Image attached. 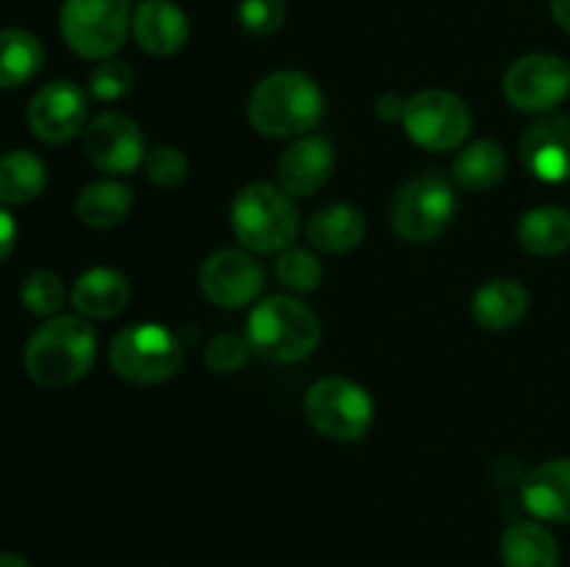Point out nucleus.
<instances>
[{
    "label": "nucleus",
    "mask_w": 570,
    "mask_h": 567,
    "mask_svg": "<svg viewBox=\"0 0 570 567\" xmlns=\"http://www.w3.org/2000/svg\"><path fill=\"white\" fill-rule=\"evenodd\" d=\"M98 354L95 328L83 317L56 315L45 320L26 342L22 365L39 387L59 389L81 381Z\"/></svg>",
    "instance_id": "nucleus-1"
},
{
    "label": "nucleus",
    "mask_w": 570,
    "mask_h": 567,
    "mask_svg": "<svg viewBox=\"0 0 570 567\" xmlns=\"http://www.w3.org/2000/svg\"><path fill=\"white\" fill-rule=\"evenodd\" d=\"M323 92L306 72L276 70L248 98V120L265 137H304L321 122Z\"/></svg>",
    "instance_id": "nucleus-2"
},
{
    "label": "nucleus",
    "mask_w": 570,
    "mask_h": 567,
    "mask_svg": "<svg viewBox=\"0 0 570 567\" xmlns=\"http://www.w3.org/2000/svg\"><path fill=\"white\" fill-rule=\"evenodd\" d=\"M245 337L259 359L271 365H293L315 354L321 342V320L298 298L271 295L254 306Z\"/></svg>",
    "instance_id": "nucleus-3"
},
{
    "label": "nucleus",
    "mask_w": 570,
    "mask_h": 567,
    "mask_svg": "<svg viewBox=\"0 0 570 567\" xmlns=\"http://www.w3.org/2000/svg\"><path fill=\"white\" fill-rule=\"evenodd\" d=\"M232 228L250 253L287 250L298 233V211L282 187L256 181L237 192L232 203Z\"/></svg>",
    "instance_id": "nucleus-4"
},
{
    "label": "nucleus",
    "mask_w": 570,
    "mask_h": 567,
    "mask_svg": "<svg viewBox=\"0 0 570 567\" xmlns=\"http://www.w3.org/2000/svg\"><path fill=\"white\" fill-rule=\"evenodd\" d=\"M181 361V339L161 322H134L117 331L109 345L111 370L137 387L170 381Z\"/></svg>",
    "instance_id": "nucleus-5"
},
{
    "label": "nucleus",
    "mask_w": 570,
    "mask_h": 567,
    "mask_svg": "<svg viewBox=\"0 0 570 567\" xmlns=\"http://www.w3.org/2000/svg\"><path fill=\"white\" fill-rule=\"evenodd\" d=\"M131 0H65L59 28L81 59H111L131 31Z\"/></svg>",
    "instance_id": "nucleus-6"
},
{
    "label": "nucleus",
    "mask_w": 570,
    "mask_h": 567,
    "mask_svg": "<svg viewBox=\"0 0 570 567\" xmlns=\"http://www.w3.org/2000/svg\"><path fill=\"white\" fill-rule=\"evenodd\" d=\"M304 415L321 437L356 442L373 426L376 406L365 387L343 376L321 378L306 389Z\"/></svg>",
    "instance_id": "nucleus-7"
},
{
    "label": "nucleus",
    "mask_w": 570,
    "mask_h": 567,
    "mask_svg": "<svg viewBox=\"0 0 570 567\" xmlns=\"http://www.w3.org/2000/svg\"><path fill=\"white\" fill-rule=\"evenodd\" d=\"M456 215L454 187L440 172H423L395 192L390 222L406 242H434Z\"/></svg>",
    "instance_id": "nucleus-8"
},
{
    "label": "nucleus",
    "mask_w": 570,
    "mask_h": 567,
    "mask_svg": "<svg viewBox=\"0 0 570 567\" xmlns=\"http://www.w3.org/2000/svg\"><path fill=\"white\" fill-rule=\"evenodd\" d=\"M401 120L412 142L432 153L462 148L471 133V109L449 89H423L412 94Z\"/></svg>",
    "instance_id": "nucleus-9"
},
{
    "label": "nucleus",
    "mask_w": 570,
    "mask_h": 567,
    "mask_svg": "<svg viewBox=\"0 0 570 567\" xmlns=\"http://www.w3.org/2000/svg\"><path fill=\"white\" fill-rule=\"evenodd\" d=\"M570 94V67L560 56L527 53L504 72V98L527 115H546Z\"/></svg>",
    "instance_id": "nucleus-10"
},
{
    "label": "nucleus",
    "mask_w": 570,
    "mask_h": 567,
    "mask_svg": "<svg viewBox=\"0 0 570 567\" xmlns=\"http://www.w3.org/2000/svg\"><path fill=\"white\" fill-rule=\"evenodd\" d=\"M83 156L111 176H128L145 165V137L131 117L120 111H104L83 128Z\"/></svg>",
    "instance_id": "nucleus-11"
},
{
    "label": "nucleus",
    "mask_w": 570,
    "mask_h": 567,
    "mask_svg": "<svg viewBox=\"0 0 570 567\" xmlns=\"http://www.w3.org/2000/svg\"><path fill=\"white\" fill-rule=\"evenodd\" d=\"M200 289L206 298L223 309H243L254 304L265 289V270L259 261L245 250L223 248L215 250L200 265L198 272Z\"/></svg>",
    "instance_id": "nucleus-12"
},
{
    "label": "nucleus",
    "mask_w": 570,
    "mask_h": 567,
    "mask_svg": "<svg viewBox=\"0 0 570 567\" xmlns=\"http://www.w3.org/2000/svg\"><path fill=\"white\" fill-rule=\"evenodd\" d=\"M87 92L72 81H50L28 103V128L48 145H65L87 128Z\"/></svg>",
    "instance_id": "nucleus-13"
},
{
    "label": "nucleus",
    "mask_w": 570,
    "mask_h": 567,
    "mask_svg": "<svg viewBox=\"0 0 570 567\" xmlns=\"http://www.w3.org/2000/svg\"><path fill=\"white\" fill-rule=\"evenodd\" d=\"M521 161L546 183L570 181V115H549L521 137Z\"/></svg>",
    "instance_id": "nucleus-14"
},
{
    "label": "nucleus",
    "mask_w": 570,
    "mask_h": 567,
    "mask_svg": "<svg viewBox=\"0 0 570 567\" xmlns=\"http://www.w3.org/2000/svg\"><path fill=\"white\" fill-rule=\"evenodd\" d=\"M334 172V145L317 133H304L298 142L289 145L276 167L278 187L289 198H309L326 187Z\"/></svg>",
    "instance_id": "nucleus-15"
},
{
    "label": "nucleus",
    "mask_w": 570,
    "mask_h": 567,
    "mask_svg": "<svg viewBox=\"0 0 570 567\" xmlns=\"http://www.w3.org/2000/svg\"><path fill=\"white\" fill-rule=\"evenodd\" d=\"M521 500L534 517L549 523H570V459H546L521 481Z\"/></svg>",
    "instance_id": "nucleus-16"
},
{
    "label": "nucleus",
    "mask_w": 570,
    "mask_h": 567,
    "mask_svg": "<svg viewBox=\"0 0 570 567\" xmlns=\"http://www.w3.org/2000/svg\"><path fill=\"white\" fill-rule=\"evenodd\" d=\"M131 31L139 48L150 56H173L187 44L189 20L170 0H142L134 9Z\"/></svg>",
    "instance_id": "nucleus-17"
},
{
    "label": "nucleus",
    "mask_w": 570,
    "mask_h": 567,
    "mask_svg": "<svg viewBox=\"0 0 570 567\" xmlns=\"http://www.w3.org/2000/svg\"><path fill=\"white\" fill-rule=\"evenodd\" d=\"M131 300V284L122 272L111 270V267H92V270L81 272L72 284L70 304L76 311L89 320H109L117 317Z\"/></svg>",
    "instance_id": "nucleus-18"
},
{
    "label": "nucleus",
    "mask_w": 570,
    "mask_h": 567,
    "mask_svg": "<svg viewBox=\"0 0 570 567\" xmlns=\"http://www.w3.org/2000/svg\"><path fill=\"white\" fill-rule=\"evenodd\" d=\"M471 311L488 331H510L529 311V292L515 278H493L476 289Z\"/></svg>",
    "instance_id": "nucleus-19"
},
{
    "label": "nucleus",
    "mask_w": 570,
    "mask_h": 567,
    "mask_svg": "<svg viewBox=\"0 0 570 567\" xmlns=\"http://www.w3.org/2000/svg\"><path fill=\"white\" fill-rule=\"evenodd\" d=\"M365 231V217H362L360 209L348 203L323 206L306 222L309 245L317 250H326V253H348V250L360 248Z\"/></svg>",
    "instance_id": "nucleus-20"
},
{
    "label": "nucleus",
    "mask_w": 570,
    "mask_h": 567,
    "mask_svg": "<svg viewBox=\"0 0 570 567\" xmlns=\"http://www.w3.org/2000/svg\"><path fill=\"white\" fill-rule=\"evenodd\" d=\"M504 567H560V545L554 534L532 520H518L501 537Z\"/></svg>",
    "instance_id": "nucleus-21"
},
{
    "label": "nucleus",
    "mask_w": 570,
    "mask_h": 567,
    "mask_svg": "<svg viewBox=\"0 0 570 567\" xmlns=\"http://www.w3.org/2000/svg\"><path fill=\"white\" fill-rule=\"evenodd\" d=\"M518 242L532 256H557L570 248V211L562 206L529 209L518 222Z\"/></svg>",
    "instance_id": "nucleus-22"
},
{
    "label": "nucleus",
    "mask_w": 570,
    "mask_h": 567,
    "mask_svg": "<svg viewBox=\"0 0 570 567\" xmlns=\"http://www.w3.org/2000/svg\"><path fill=\"white\" fill-rule=\"evenodd\" d=\"M451 172H454V181L460 189L484 192L504 178L507 153L493 139H476L456 153Z\"/></svg>",
    "instance_id": "nucleus-23"
},
{
    "label": "nucleus",
    "mask_w": 570,
    "mask_h": 567,
    "mask_svg": "<svg viewBox=\"0 0 570 567\" xmlns=\"http://www.w3.org/2000/svg\"><path fill=\"white\" fill-rule=\"evenodd\" d=\"M48 170L31 150H9L0 156V203L22 206L42 195Z\"/></svg>",
    "instance_id": "nucleus-24"
},
{
    "label": "nucleus",
    "mask_w": 570,
    "mask_h": 567,
    "mask_svg": "<svg viewBox=\"0 0 570 567\" xmlns=\"http://www.w3.org/2000/svg\"><path fill=\"white\" fill-rule=\"evenodd\" d=\"M45 48L31 31L6 28L0 31V89H14L42 70Z\"/></svg>",
    "instance_id": "nucleus-25"
},
{
    "label": "nucleus",
    "mask_w": 570,
    "mask_h": 567,
    "mask_svg": "<svg viewBox=\"0 0 570 567\" xmlns=\"http://www.w3.org/2000/svg\"><path fill=\"white\" fill-rule=\"evenodd\" d=\"M134 206V192L120 181H95L81 189L76 215L89 228H111L126 220Z\"/></svg>",
    "instance_id": "nucleus-26"
},
{
    "label": "nucleus",
    "mask_w": 570,
    "mask_h": 567,
    "mask_svg": "<svg viewBox=\"0 0 570 567\" xmlns=\"http://www.w3.org/2000/svg\"><path fill=\"white\" fill-rule=\"evenodd\" d=\"M276 276L289 292H315L323 281V265L312 250L287 248L276 261Z\"/></svg>",
    "instance_id": "nucleus-27"
},
{
    "label": "nucleus",
    "mask_w": 570,
    "mask_h": 567,
    "mask_svg": "<svg viewBox=\"0 0 570 567\" xmlns=\"http://www.w3.org/2000/svg\"><path fill=\"white\" fill-rule=\"evenodd\" d=\"M20 300L31 315L53 317L65 304V284L53 270H33L22 281Z\"/></svg>",
    "instance_id": "nucleus-28"
},
{
    "label": "nucleus",
    "mask_w": 570,
    "mask_h": 567,
    "mask_svg": "<svg viewBox=\"0 0 570 567\" xmlns=\"http://www.w3.org/2000/svg\"><path fill=\"white\" fill-rule=\"evenodd\" d=\"M250 350L248 337H239V334H217L204 350V361L212 372H220V376H232L239 367H245Z\"/></svg>",
    "instance_id": "nucleus-29"
},
{
    "label": "nucleus",
    "mask_w": 570,
    "mask_h": 567,
    "mask_svg": "<svg viewBox=\"0 0 570 567\" xmlns=\"http://www.w3.org/2000/svg\"><path fill=\"white\" fill-rule=\"evenodd\" d=\"M237 20L254 37H271L287 20V3L284 0H239Z\"/></svg>",
    "instance_id": "nucleus-30"
},
{
    "label": "nucleus",
    "mask_w": 570,
    "mask_h": 567,
    "mask_svg": "<svg viewBox=\"0 0 570 567\" xmlns=\"http://www.w3.org/2000/svg\"><path fill=\"white\" fill-rule=\"evenodd\" d=\"M134 67L122 59H104L89 76V94L95 100H117L131 92Z\"/></svg>",
    "instance_id": "nucleus-31"
},
{
    "label": "nucleus",
    "mask_w": 570,
    "mask_h": 567,
    "mask_svg": "<svg viewBox=\"0 0 570 567\" xmlns=\"http://www.w3.org/2000/svg\"><path fill=\"white\" fill-rule=\"evenodd\" d=\"M145 172H148L156 187L170 189L184 183V178L189 176V161L178 148L159 145V148L148 150V156H145Z\"/></svg>",
    "instance_id": "nucleus-32"
},
{
    "label": "nucleus",
    "mask_w": 570,
    "mask_h": 567,
    "mask_svg": "<svg viewBox=\"0 0 570 567\" xmlns=\"http://www.w3.org/2000/svg\"><path fill=\"white\" fill-rule=\"evenodd\" d=\"M17 242V222L9 211L0 206V261L9 259V253L14 250Z\"/></svg>",
    "instance_id": "nucleus-33"
},
{
    "label": "nucleus",
    "mask_w": 570,
    "mask_h": 567,
    "mask_svg": "<svg viewBox=\"0 0 570 567\" xmlns=\"http://www.w3.org/2000/svg\"><path fill=\"white\" fill-rule=\"evenodd\" d=\"M404 109H406V100L395 92L382 94V98L376 100V115L382 117L384 122H393L399 120V117H404Z\"/></svg>",
    "instance_id": "nucleus-34"
},
{
    "label": "nucleus",
    "mask_w": 570,
    "mask_h": 567,
    "mask_svg": "<svg viewBox=\"0 0 570 567\" xmlns=\"http://www.w3.org/2000/svg\"><path fill=\"white\" fill-rule=\"evenodd\" d=\"M551 14H554L557 26L570 33V0H551Z\"/></svg>",
    "instance_id": "nucleus-35"
},
{
    "label": "nucleus",
    "mask_w": 570,
    "mask_h": 567,
    "mask_svg": "<svg viewBox=\"0 0 570 567\" xmlns=\"http://www.w3.org/2000/svg\"><path fill=\"white\" fill-rule=\"evenodd\" d=\"M0 567H31V561L20 554H0Z\"/></svg>",
    "instance_id": "nucleus-36"
}]
</instances>
